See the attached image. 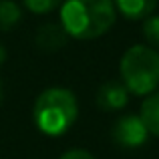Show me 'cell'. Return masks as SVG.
Here are the masks:
<instances>
[{
	"mask_svg": "<svg viewBox=\"0 0 159 159\" xmlns=\"http://www.w3.org/2000/svg\"><path fill=\"white\" fill-rule=\"evenodd\" d=\"M22 20V10L14 0H0V30H12Z\"/></svg>",
	"mask_w": 159,
	"mask_h": 159,
	"instance_id": "cell-9",
	"label": "cell"
},
{
	"mask_svg": "<svg viewBox=\"0 0 159 159\" xmlns=\"http://www.w3.org/2000/svg\"><path fill=\"white\" fill-rule=\"evenodd\" d=\"M69 40V34L62 28L61 22H47L36 30L34 43L40 51L44 52H57L58 48H62Z\"/></svg>",
	"mask_w": 159,
	"mask_h": 159,
	"instance_id": "cell-6",
	"label": "cell"
},
{
	"mask_svg": "<svg viewBox=\"0 0 159 159\" xmlns=\"http://www.w3.org/2000/svg\"><path fill=\"white\" fill-rule=\"evenodd\" d=\"M4 61H6V48H4L2 44H0V65H2Z\"/></svg>",
	"mask_w": 159,
	"mask_h": 159,
	"instance_id": "cell-13",
	"label": "cell"
},
{
	"mask_svg": "<svg viewBox=\"0 0 159 159\" xmlns=\"http://www.w3.org/2000/svg\"><path fill=\"white\" fill-rule=\"evenodd\" d=\"M62 2L65 0H22V4L34 14H47L54 8L62 6Z\"/></svg>",
	"mask_w": 159,
	"mask_h": 159,
	"instance_id": "cell-11",
	"label": "cell"
},
{
	"mask_svg": "<svg viewBox=\"0 0 159 159\" xmlns=\"http://www.w3.org/2000/svg\"><path fill=\"white\" fill-rule=\"evenodd\" d=\"M2 95H4L2 93V81H0V103H2Z\"/></svg>",
	"mask_w": 159,
	"mask_h": 159,
	"instance_id": "cell-14",
	"label": "cell"
},
{
	"mask_svg": "<svg viewBox=\"0 0 159 159\" xmlns=\"http://www.w3.org/2000/svg\"><path fill=\"white\" fill-rule=\"evenodd\" d=\"M34 125L44 135L58 137L66 133L77 121L79 105L73 91L52 87L40 93L34 103Z\"/></svg>",
	"mask_w": 159,
	"mask_h": 159,
	"instance_id": "cell-2",
	"label": "cell"
},
{
	"mask_svg": "<svg viewBox=\"0 0 159 159\" xmlns=\"http://www.w3.org/2000/svg\"><path fill=\"white\" fill-rule=\"evenodd\" d=\"M143 36L151 47H159V14H151L143 20Z\"/></svg>",
	"mask_w": 159,
	"mask_h": 159,
	"instance_id": "cell-10",
	"label": "cell"
},
{
	"mask_svg": "<svg viewBox=\"0 0 159 159\" xmlns=\"http://www.w3.org/2000/svg\"><path fill=\"white\" fill-rule=\"evenodd\" d=\"M147 135H149V131L145 127V123L141 121L139 115H133V113L119 117L111 129L113 141L123 149H137L141 145H145Z\"/></svg>",
	"mask_w": 159,
	"mask_h": 159,
	"instance_id": "cell-4",
	"label": "cell"
},
{
	"mask_svg": "<svg viewBox=\"0 0 159 159\" xmlns=\"http://www.w3.org/2000/svg\"><path fill=\"white\" fill-rule=\"evenodd\" d=\"M61 159H95V157L89 151H85V149H70V151L62 153Z\"/></svg>",
	"mask_w": 159,
	"mask_h": 159,
	"instance_id": "cell-12",
	"label": "cell"
},
{
	"mask_svg": "<svg viewBox=\"0 0 159 159\" xmlns=\"http://www.w3.org/2000/svg\"><path fill=\"white\" fill-rule=\"evenodd\" d=\"M141 121L145 123L147 131L151 135L159 137V91L151 93L141 105V113H139Z\"/></svg>",
	"mask_w": 159,
	"mask_h": 159,
	"instance_id": "cell-8",
	"label": "cell"
},
{
	"mask_svg": "<svg viewBox=\"0 0 159 159\" xmlns=\"http://www.w3.org/2000/svg\"><path fill=\"white\" fill-rule=\"evenodd\" d=\"M117 8L113 0H65L61 24L73 39H99L115 24Z\"/></svg>",
	"mask_w": 159,
	"mask_h": 159,
	"instance_id": "cell-1",
	"label": "cell"
},
{
	"mask_svg": "<svg viewBox=\"0 0 159 159\" xmlns=\"http://www.w3.org/2000/svg\"><path fill=\"white\" fill-rule=\"evenodd\" d=\"M129 103V91L123 81H107L97 91V105L103 111H121Z\"/></svg>",
	"mask_w": 159,
	"mask_h": 159,
	"instance_id": "cell-5",
	"label": "cell"
},
{
	"mask_svg": "<svg viewBox=\"0 0 159 159\" xmlns=\"http://www.w3.org/2000/svg\"><path fill=\"white\" fill-rule=\"evenodd\" d=\"M121 79L133 95H151L159 87V52L135 44L121 58Z\"/></svg>",
	"mask_w": 159,
	"mask_h": 159,
	"instance_id": "cell-3",
	"label": "cell"
},
{
	"mask_svg": "<svg viewBox=\"0 0 159 159\" xmlns=\"http://www.w3.org/2000/svg\"><path fill=\"white\" fill-rule=\"evenodd\" d=\"M115 8L129 20H139L151 16L155 10L157 0H113Z\"/></svg>",
	"mask_w": 159,
	"mask_h": 159,
	"instance_id": "cell-7",
	"label": "cell"
}]
</instances>
